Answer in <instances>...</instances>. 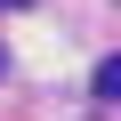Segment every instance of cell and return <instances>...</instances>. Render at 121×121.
<instances>
[{
	"label": "cell",
	"mask_w": 121,
	"mask_h": 121,
	"mask_svg": "<svg viewBox=\"0 0 121 121\" xmlns=\"http://www.w3.org/2000/svg\"><path fill=\"white\" fill-rule=\"evenodd\" d=\"M0 73H8V56H0Z\"/></svg>",
	"instance_id": "obj_2"
},
{
	"label": "cell",
	"mask_w": 121,
	"mask_h": 121,
	"mask_svg": "<svg viewBox=\"0 0 121 121\" xmlns=\"http://www.w3.org/2000/svg\"><path fill=\"white\" fill-rule=\"evenodd\" d=\"M89 89H97V97H105V105H113V97H121V56H105V65H97V81H89Z\"/></svg>",
	"instance_id": "obj_1"
},
{
	"label": "cell",
	"mask_w": 121,
	"mask_h": 121,
	"mask_svg": "<svg viewBox=\"0 0 121 121\" xmlns=\"http://www.w3.org/2000/svg\"><path fill=\"white\" fill-rule=\"evenodd\" d=\"M0 8H8V0H0Z\"/></svg>",
	"instance_id": "obj_4"
},
{
	"label": "cell",
	"mask_w": 121,
	"mask_h": 121,
	"mask_svg": "<svg viewBox=\"0 0 121 121\" xmlns=\"http://www.w3.org/2000/svg\"><path fill=\"white\" fill-rule=\"evenodd\" d=\"M8 8H24V0H8Z\"/></svg>",
	"instance_id": "obj_3"
}]
</instances>
